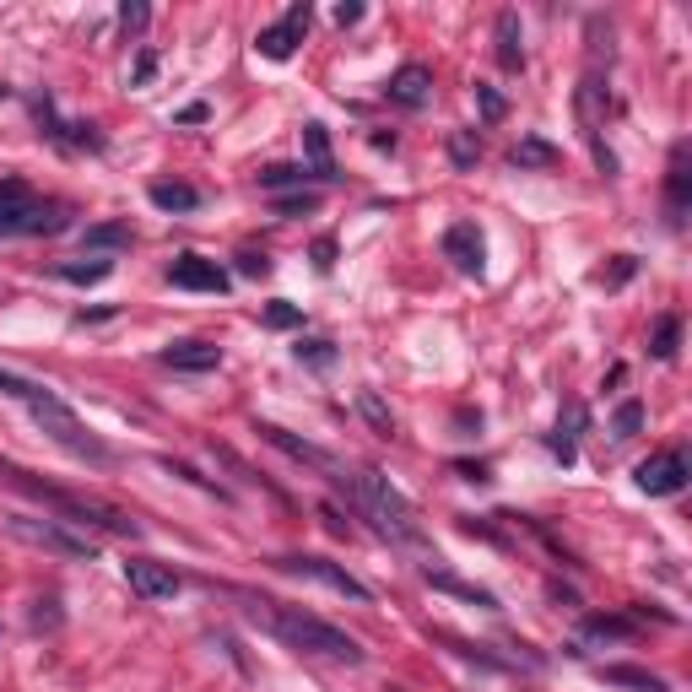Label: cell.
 <instances>
[{
  "instance_id": "cell-1",
  "label": "cell",
  "mask_w": 692,
  "mask_h": 692,
  "mask_svg": "<svg viewBox=\"0 0 692 692\" xmlns=\"http://www.w3.org/2000/svg\"><path fill=\"white\" fill-rule=\"evenodd\" d=\"M244 611L255 622H265L276 638H282L287 649H298V655H319V660H336V665H363V644L357 638H346L341 628H330L325 617H314V611L303 606H282V601H265V595H244Z\"/></svg>"
},
{
  "instance_id": "cell-2",
  "label": "cell",
  "mask_w": 692,
  "mask_h": 692,
  "mask_svg": "<svg viewBox=\"0 0 692 692\" xmlns=\"http://www.w3.org/2000/svg\"><path fill=\"white\" fill-rule=\"evenodd\" d=\"M341 492L352 498V509H357V514L374 519V530H379L384 541H395V547H417V541H422V519H417V509H411L401 492L390 487V476H379L374 465L352 471Z\"/></svg>"
},
{
  "instance_id": "cell-3",
  "label": "cell",
  "mask_w": 692,
  "mask_h": 692,
  "mask_svg": "<svg viewBox=\"0 0 692 692\" xmlns=\"http://www.w3.org/2000/svg\"><path fill=\"white\" fill-rule=\"evenodd\" d=\"M0 476H11V482H17L22 492H33L38 503H49V509L65 514L71 525H98V530H114V536H141V525H136V519H125V514L103 509V503H92V498H76V492L44 487V482H33L28 471H17V465H6V460H0Z\"/></svg>"
},
{
  "instance_id": "cell-4",
  "label": "cell",
  "mask_w": 692,
  "mask_h": 692,
  "mask_svg": "<svg viewBox=\"0 0 692 692\" xmlns=\"http://www.w3.org/2000/svg\"><path fill=\"white\" fill-rule=\"evenodd\" d=\"M28 417H33V422H38V428H44L49 438H55V444L65 449V455H76V460H92V465H103V460H109V449H103L98 438H92V433L82 428V417H76V411L65 406L55 390H44V395H38V401H28Z\"/></svg>"
},
{
  "instance_id": "cell-5",
  "label": "cell",
  "mask_w": 692,
  "mask_h": 692,
  "mask_svg": "<svg viewBox=\"0 0 692 692\" xmlns=\"http://www.w3.org/2000/svg\"><path fill=\"white\" fill-rule=\"evenodd\" d=\"M65 206L38 201L22 179H0V233H60Z\"/></svg>"
},
{
  "instance_id": "cell-6",
  "label": "cell",
  "mask_w": 692,
  "mask_h": 692,
  "mask_svg": "<svg viewBox=\"0 0 692 692\" xmlns=\"http://www.w3.org/2000/svg\"><path fill=\"white\" fill-rule=\"evenodd\" d=\"M6 525V536L28 541L38 552H55V557H71V563H92V541L71 536V530H60L55 519H33V514H6L0 519Z\"/></svg>"
},
{
  "instance_id": "cell-7",
  "label": "cell",
  "mask_w": 692,
  "mask_h": 692,
  "mask_svg": "<svg viewBox=\"0 0 692 692\" xmlns=\"http://www.w3.org/2000/svg\"><path fill=\"white\" fill-rule=\"evenodd\" d=\"M271 568H282V574H292V579H314V584H325V590H336V595H346V601H357V606L374 601L368 584H357L341 563H330V557H271Z\"/></svg>"
},
{
  "instance_id": "cell-8",
  "label": "cell",
  "mask_w": 692,
  "mask_h": 692,
  "mask_svg": "<svg viewBox=\"0 0 692 692\" xmlns=\"http://www.w3.org/2000/svg\"><path fill=\"white\" fill-rule=\"evenodd\" d=\"M255 433L265 438V444H276V449H282L287 460H298V465H314V471H319V476H330V482H336V487H346V476H352V471H346V465H341L336 455H330V449L309 444V438H292L287 428H276V422H255Z\"/></svg>"
},
{
  "instance_id": "cell-9",
  "label": "cell",
  "mask_w": 692,
  "mask_h": 692,
  "mask_svg": "<svg viewBox=\"0 0 692 692\" xmlns=\"http://www.w3.org/2000/svg\"><path fill=\"white\" fill-rule=\"evenodd\" d=\"M309 22H314L309 0H298V6H287V17L276 22V28H260L255 49H260L265 60H292V55H298V44L309 38Z\"/></svg>"
},
{
  "instance_id": "cell-10",
  "label": "cell",
  "mask_w": 692,
  "mask_h": 692,
  "mask_svg": "<svg viewBox=\"0 0 692 692\" xmlns=\"http://www.w3.org/2000/svg\"><path fill=\"white\" fill-rule=\"evenodd\" d=\"M125 584L141 595V601H173V595L184 590V579L173 574L168 563H157V557H130V563H125Z\"/></svg>"
},
{
  "instance_id": "cell-11",
  "label": "cell",
  "mask_w": 692,
  "mask_h": 692,
  "mask_svg": "<svg viewBox=\"0 0 692 692\" xmlns=\"http://www.w3.org/2000/svg\"><path fill=\"white\" fill-rule=\"evenodd\" d=\"M687 476H692L687 455H649V460L633 471V482L644 487L649 498H671V492H682V487H687Z\"/></svg>"
},
{
  "instance_id": "cell-12",
  "label": "cell",
  "mask_w": 692,
  "mask_h": 692,
  "mask_svg": "<svg viewBox=\"0 0 692 692\" xmlns=\"http://www.w3.org/2000/svg\"><path fill=\"white\" fill-rule=\"evenodd\" d=\"M168 282L184 287V292H228L233 276L222 271L217 260H206V255H179V260L168 265Z\"/></svg>"
},
{
  "instance_id": "cell-13",
  "label": "cell",
  "mask_w": 692,
  "mask_h": 692,
  "mask_svg": "<svg viewBox=\"0 0 692 692\" xmlns=\"http://www.w3.org/2000/svg\"><path fill=\"white\" fill-rule=\"evenodd\" d=\"M444 255L455 260L460 276H482L487 271V238L476 222H455V228L444 233Z\"/></svg>"
},
{
  "instance_id": "cell-14",
  "label": "cell",
  "mask_w": 692,
  "mask_h": 692,
  "mask_svg": "<svg viewBox=\"0 0 692 692\" xmlns=\"http://www.w3.org/2000/svg\"><path fill=\"white\" fill-rule=\"evenodd\" d=\"M492 55L509 76L525 71V28H519V11H498V28H492Z\"/></svg>"
},
{
  "instance_id": "cell-15",
  "label": "cell",
  "mask_w": 692,
  "mask_h": 692,
  "mask_svg": "<svg viewBox=\"0 0 692 692\" xmlns=\"http://www.w3.org/2000/svg\"><path fill=\"white\" fill-rule=\"evenodd\" d=\"M163 363L179 368V374H211V368H222V346H211V341H168Z\"/></svg>"
},
{
  "instance_id": "cell-16",
  "label": "cell",
  "mask_w": 692,
  "mask_h": 692,
  "mask_svg": "<svg viewBox=\"0 0 692 692\" xmlns=\"http://www.w3.org/2000/svg\"><path fill=\"white\" fill-rule=\"evenodd\" d=\"M384 92H390V103H401V109H422V103L433 98V71L428 65H401Z\"/></svg>"
},
{
  "instance_id": "cell-17",
  "label": "cell",
  "mask_w": 692,
  "mask_h": 692,
  "mask_svg": "<svg viewBox=\"0 0 692 692\" xmlns=\"http://www.w3.org/2000/svg\"><path fill=\"white\" fill-rule=\"evenodd\" d=\"M303 168H309L319 184L336 179V152H330V130L319 125V119H309V125H303Z\"/></svg>"
},
{
  "instance_id": "cell-18",
  "label": "cell",
  "mask_w": 692,
  "mask_h": 692,
  "mask_svg": "<svg viewBox=\"0 0 692 692\" xmlns=\"http://www.w3.org/2000/svg\"><path fill=\"white\" fill-rule=\"evenodd\" d=\"M422 579H428L433 590H444V595H460V601H471V606H482V611H498V595L482 590V584H465V579H455L449 568H438V557H433V563H422Z\"/></svg>"
},
{
  "instance_id": "cell-19",
  "label": "cell",
  "mask_w": 692,
  "mask_h": 692,
  "mask_svg": "<svg viewBox=\"0 0 692 692\" xmlns=\"http://www.w3.org/2000/svg\"><path fill=\"white\" fill-rule=\"evenodd\" d=\"M509 163L514 168H557V163H563V152H557L552 141H541V136H519V146L509 152Z\"/></svg>"
},
{
  "instance_id": "cell-20",
  "label": "cell",
  "mask_w": 692,
  "mask_h": 692,
  "mask_svg": "<svg viewBox=\"0 0 692 692\" xmlns=\"http://www.w3.org/2000/svg\"><path fill=\"white\" fill-rule=\"evenodd\" d=\"M601 676H606L611 687H628V692H671V682H665V676L638 671V665H606Z\"/></svg>"
},
{
  "instance_id": "cell-21",
  "label": "cell",
  "mask_w": 692,
  "mask_h": 692,
  "mask_svg": "<svg viewBox=\"0 0 692 692\" xmlns=\"http://www.w3.org/2000/svg\"><path fill=\"white\" fill-rule=\"evenodd\" d=\"M579 428H584V406H568V411H563V422H557L552 438H547V444H552V455L563 460V465H574V455H579V449H574Z\"/></svg>"
},
{
  "instance_id": "cell-22",
  "label": "cell",
  "mask_w": 692,
  "mask_h": 692,
  "mask_svg": "<svg viewBox=\"0 0 692 692\" xmlns=\"http://www.w3.org/2000/svg\"><path fill=\"white\" fill-rule=\"evenodd\" d=\"M60 276H65V282H76V287H98V282H109V276H114V260H65L60 265Z\"/></svg>"
},
{
  "instance_id": "cell-23",
  "label": "cell",
  "mask_w": 692,
  "mask_h": 692,
  "mask_svg": "<svg viewBox=\"0 0 692 692\" xmlns=\"http://www.w3.org/2000/svg\"><path fill=\"white\" fill-rule=\"evenodd\" d=\"M152 206L157 211H195L201 206V190H190V184H152Z\"/></svg>"
},
{
  "instance_id": "cell-24",
  "label": "cell",
  "mask_w": 692,
  "mask_h": 692,
  "mask_svg": "<svg viewBox=\"0 0 692 692\" xmlns=\"http://www.w3.org/2000/svg\"><path fill=\"white\" fill-rule=\"evenodd\" d=\"M130 222H98V228H87L82 233V244L87 249H130Z\"/></svg>"
},
{
  "instance_id": "cell-25",
  "label": "cell",
  "mask_w": 692,
  "mask_h": 692,
  "mask_svg": "<svg viewBox=\"0 0 692 692\" xmlns=\"http://www.w3.org/2000/svg\"><path fill=\"white\" fill-rule=\"evenodd\" d=\"M671 217L682 222V211H687V146H676V157H671Z\"/></svg>"
},
{
  "instance_id": "cell-26",
  "label": "cell",
  "mask_w": 692,
  "mask_h": 692,
  "mask_svg": "<svg viewBox=\"0 0 692 692\" xmlns=\"http://www.w3.org/2000/svg\"><path fill=\"white\" fill-rule=\"evenodd\" d=\"M676 346H682V319H676V314H665L660 325H655V341H649V352H655L660 363H671V357H676Z\"/></svg>"
},
{
  "instance_id": "cell-27",
  "label": "cell",
  "mask_w": 692,
  "mask_h": 692,
  "mask_svg": "<svg viewBox=\"0 0 692 692\" xmlns=\"http://www.w3.org/2000/svg\"><path fill=\"white\" fill-rule=\"evenodd\" d=\"M303 179H314V173L303 168V163H271V168H260V184H265V190H287V184H298V190H303Z\"/></svg>"
},
{
  "instance_id": "cell-28",
  "label": "cell",
  "mask_w": 692,
  "mask_h": 692,
  "mask_svg": "<svg viewBox=\"0 0 692 692\" xmlns=\"http://www.w3.org/2000/svg\"><path fill=\"white\" fill-rule=\"evenodd\" d=\"M357 411H363V417L374 422V433H384V438L395 433V417H390V411H384V401H379L374 390H357Z\"/></svg>"
},
{
  "instance_id": "cell-29",
  "label": "cell",
  "mask_w": 692,
  "mask_h": 692,
  "mask_svg": "<svg viewBox=\"0 0 692 692\" xmlns=\"http://www.w3.org/2000/svg\"><path fill=\"white\" fill-rule=\"evenodd\" d=\"M292 357H298V363H309V368H330V363H336V341H298V346H292Z\"/></svg>"
},
{
  "instance_id": "cell-30",
  "label": "cell",
  "mask_w": 692,
  "mask_h": 692,
  "mask_svg": "<svg viewBox=\"0 0 692 692\" xmlns=\"http://www.w3.org/2000/svg\"><path fill=\"white\" fill-rule=\"evenodd\" d=\"M449 157H455V168H476V157H482V141H476L471 130H455V136H449Z\"/></svg>"
},
{
  "instance_id": "cell-31",
  "label": "cell",
  "mask_w": 692,
  "mask_h": 692,
  "mask_svg": "<svg viewBox=\"0 0 692 692\" xmlns=\"http://www.w3.org/2000/svg\"><path fill=\"white\" fill-rule=\"evenodd\" d=\"M638 428H644V406H638V401H622L617 417H611V433H617V438H638Z\"/></svg>"
},
{
  "instance_id": "cell-32",
  "label": "cell",
  "mask_w": 692,
  "mask_h": 692,
  "mask_svg": "<svg viewBox=\"0 0 692 692\" xmlns=\"http://www.w3.org/2000/svg\"><path fill=\"white\" fill-rule=\"evenodd\" d=\"M476 109H482V119H487V125H498V119L509 114V103H503V92H498V87L476 82Z\"/></svg>"
},
{
  "instance_id": "cell-33",
  "label": "cell",
  "mask_w": 692,
  "mask_h": 692,
  "mask_svg": "<svg viewBox=\"0 0 692 692\" xmlns=\"http://www.w3.org/2000/svg\"><path fill=\"white\" fill-rule=\"evenodd\" d=\"M0 395H11V401H38V395H44V384H33V379H17V374H6V368H0Z\"/></svg>"
},
{
  "instance_id": "cell-34",
  "label": "cell",
  "mask_w": 692,
  "mask_h": 692,
  "mask_svg": "<svg viewBox=\"0 0 692 692\" xmlns=\"http://www.w3.org/2000/svg\"><path fill=\"white\" fill-rule=\"evenodd\" d=\"M633 271H638V260H633V255H617L611 265H601V271H595V282H601V287H622V282H633Z\"/></svg>"
},
{
  "instance_id": "cell-35",
  "label": "cell",
  "mask_w": 692,
  "mask_h": 692,
  "mask_svg": "<svg viewBox=\"0 0 692 692\" xmlns=\"http://www.w3.org/2000/svg\"><path fill=\"white\" fill-rule=\"evenodd\" d=\"M265 325H271V330H298L303 325V309H292L287 298H276V303H265Z\"/></svg>"
},
{
  "instance_id": "cell-36",
  "label": "cell",
  "mask_w": 692,
  "mask_h": 692,
  "mask_svg": "<svg viewBox=\"0 0 692 692\" xmlns=\"http://www.w3.org/2000/svg\"><path fill=\"white\" fill-rule=\"evenodd\" d=\"M590 638H628L633 633V622L628 617H590V628H584Z\"/></svg>"
},
{
  "instance_id": "cell-37",
  "label": "cell",
  "mask_w": 692,
  "mask_h": 692,
  "mask_svg": "<svg viewBox=\"0 0 692 692\" xmlns=\"http://www.w3.org/2000/svg\"><path fill=\"white\" fill-rule=\"evenodd\" d=\"M319 206V195L314 190H303V195H282L276 201V217H303V211H314Z\"/></svg>"
},
{
  "instance_id": "cell-38",
  "label": "cell",
  "mask_w": 692,
  "mask_h": 692,
  "mask_svg": "<svg viewBox=\"0 0 692 692\" xmlns=\"http://www.w3.org/2000/svg\"><path fill=\"white\" fill-rule=\"evenodd\" d=\"M146 17H152V11H146L141 0H125V6H119V28H125V33H141Z\"/></svg>"
},
{
  "instance_id": "cell-39",
  "label": "cell",
  "mask_w": 692,
  "mask_h": 692,
  "mask_svg": "<svg viewBox=\"0 0 692 692\" xmlns=\"http://www.w3.org/2000/svg\"><path fill=\"white\" fill-rule=\"evenodd\" d=\"M238 276H271V255H260V249H244V255H238Z\"/></svg>"
},
{
  "instance_id": "cell-40",
  "label": "cell",
  "mask_w": 692,
  "mask_h": 692,
  "mask_svg": "<svg viewBox=\"0 0 692 692\" xmlns=\"http://www.w3.org/2000/svg\"><path fill=\"white\" fill-rule=\"evenodd\" d=\"M152 76H157V55H152V49H141L136 71H130V87H152Z\"/></svg>"
},
{
  "instance_id": "cell-41",
  "label": "cell",
  "mask_w": 692,
  "mask_h": 692,
  "mask_svg": "<svg viewBox=\"0 0 692 692\" xmlns=\"http://www.w3.org/2000/svg\"><path fill=\"white\" fill-rule=\"evenodd\" d=\"M314 271H330V265H336V238H314Z\"/></svg>"
},
{
  "instance_id": "cell-42",
  "label": "cell",
  "mask_w": 692,
  "mask_h": 692,
  "mask_svg": "<svg viewBox=\"0 0 692 692\" xmlns=\"http://www.w3.org/2000/svg\"><path fill=\"white\" fill-rule=\"evenodd\" d=\"M60 601H38L33 606V628H60V611H55Z\"/></svg>"
},
{
  "instance_id": "cell-43",
  "label": "cell",
  "mask_w": 692,
  "mask_h": 692,
  "mask_svg": "<svg viewBox=\"0 0 692 692\" xmlns=\"http://www.w3.org/2000/svg\"><path fill=\"white\" fill-rule=\"evenodd\" d=\"M336 22H341V28H352V22H363V6H357V0H341V6H336Z\"/></svg>"
},
{
  "instance_id": "cell-44",
  "label": "cell",
  "mask_w": 692,
  "mask_h": 692,
  "mask_svg": "<svg viewBox=\"0 0 692 692\" xmlns=\"http://www.w3.org/2000/svg\"><path fill=\"white\" fill-rule=\"evenodd\" d=\"M319 514H325V530H330V536H352V525H346V519H341L336 509H330V503H325Z\"/></svg>"
},
{
  "instance_id": "cell-45",
  "label": "cell",
  "mask_w": 692,
  "mask_h": 692,
  "mask_svg": "<svg viewBox=\"0 0 692 692\" xmlns=\"http://www.w3.org/2000/svg\"><path fill=\"white\" fill-rule=\"evenodd\" d=\"M179 119H184V125H201V119H206V103H190V109H184Z\"/></svg>"
},
{
  "instance_id": "cell-46",
  "label": "cell",
  "mask_w": 692,
  "mask_h": 692,
  "mask_svg": "<svg viewBox=\"0 0 692 692\" xmlns=\"http://www.w3.org/2000/svg\"><path fill=\"white\" fill-rule=\"evenodd\" d=\"M0 98H6V87H0Z\"/></svg>"
}]
</instances>
